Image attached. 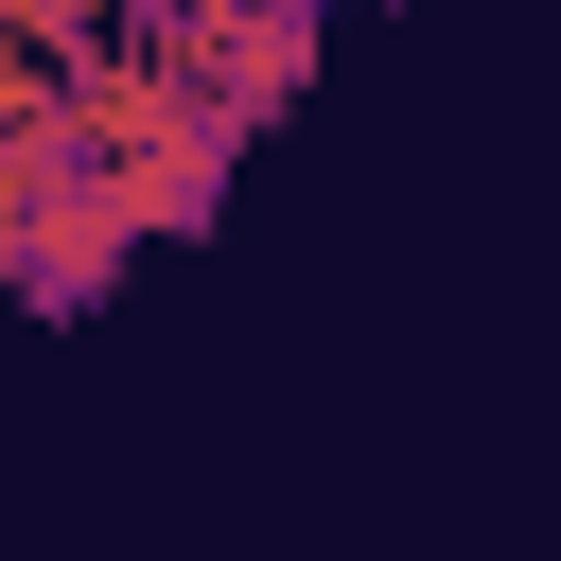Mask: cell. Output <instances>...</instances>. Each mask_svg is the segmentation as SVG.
I'll return each mask as SVG.
<instances>
[{
	"label": "cell",
	"mask_w": 561,
	"mask_h": 561,
	"mask_svg": "<svg viewBox=\"0 0 561 561\" xmlns=\"http://www.w3.org/2000/svg\"><path fill=\"white\" fill-rule=\"evenodd\" d=\"M53 105H70L88 175H105L123 210H140V245H158V228H210V210H228V158H245V123H228V105H193V88H175V70L140 53V35H88V53L53 70Z\"/></svg>",
	"instance_id": "obj_1"
},
{
	"label": "cell",
	"mask_w": 561,
	"mask_h": 561,
	"mask_svg": "<svg viewBox=\"0 0 561 561\" xmlns=\"http://www.w3.org/2000/svg\"><path fill=\"white\" fill-rule=\"evenodd\" d=\"M123 35L193 88V105H228L245 140L316 88V35H333V0H123Z\"/></svg>",
	"instance_id": "obj_2"
},
{
	"label": "cell",
	"mask_w": 561,
	"mask_h": 561,
	"mask_svg": "<svg viewBox=\"0 0 561 561\" xmlns=\"http://www.w3.org/2000/svg\"><path fill=\"white\" fill-rule=\"evenodd\" d=\"M123 263H140V210H123V193H105L88 158L18 193V298H35V316H88V298L123 280Z\"/></svg>",
	"instance_id": "obj_3"
},
{
	"label": "cell",
	"mask_w": 561,
	"mask_h": 561,
	"mask_svg": "<svg viewBox=\"0 0 561 561\" xmlns=\"http://www.w3.org/2000/svg\"><path fill=\"white\" fill-rule=\"evenodd\" d=\"M0 35H18L35 70H70L88 35H123V0H0Z\"/></svg>",
	"instance_id": "obj_4"
},
{
	"label": "cell",
	"mask_w": 561,
	"mask_h": 561,
	"mask_svg": "<svg viewBox=\"0 0 561 561\" xmlns=\"http://www.w3.org/2000/svg\"><path fill=\"white\" fill-rule=\"evenodd\" d=\"M0 298H18V175H0Z\"/></svg>",
	"instance_id": "obj_5"
}]
</instances>
